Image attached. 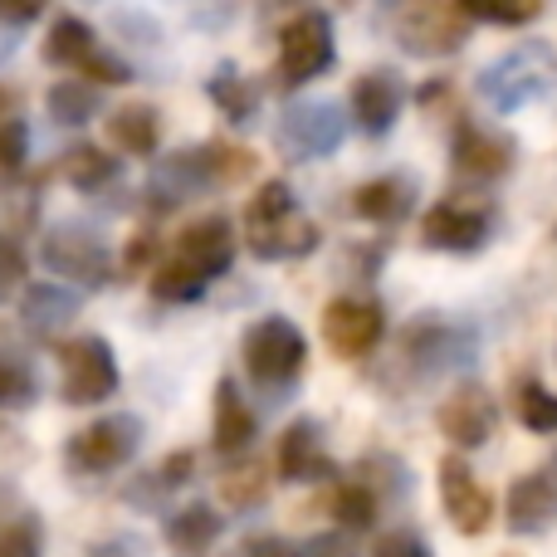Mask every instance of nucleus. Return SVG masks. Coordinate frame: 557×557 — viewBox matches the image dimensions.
Here are the masks:
<instances>
[{
	"mask_svg": "<svg viewBox=\"0 0 557 557\" xmlns=\"http://www.w3.org/2000/svg\"><path fill=\"white\" fill-rule=\"evenodd\" d=\"M39 10H45V0H0V20H10V25H29Z\"/></svg>",
	"mask_w": 557,
	"mask_h": 557,
	"instance_id": "c03bdc74",
	"label": "nucleus"
},
{
	"mask_svg": "<svg viewBox=\"0 0 557 557\" xmlns=\"http://www.w3.org/2000/svg\"><path fill=\"white\" fill-rule=\"evenodd\" d=\"M372 557H431V548H425L421 533H411V529H392L382 543H376V553H372Z\"/></svg>",
	"mask_w": 557,
	"mask_h": 557,
	"instance_id": "79ce46f5",
	"label": "nucleus"
},
{
	"mask_svg": "<svg viewBox=\"0 0 557 557\" xmlns=\"http://www.w3.org/2000/svg\"><path fill=\"white\" fill-rule=\"evenodd\" d=\"M211 441L221 455H245L255 441V411L245 406L240 386L231 376L215 382V425H211Z\"/></svg>",
	"mask_w": 557,
	"mask_h": 557,
	"instance_id": "aec40b11",
	"label": "nucleus"
},
{
	"mask_svg": "<svg viewBox=\"0 0 557 557\" xmlns=\"http://www.w3.org/2000/svg\"><path fill=\"white\" fill-rule=\"evenodd\" d=\"M386 333V313L372 298H333L323 308V337L337 357H367Z\"/></svg>",
	"mask_w": 557,
	"mask_h": 557,
	"instance_id": "9d476101",
	"label": "nucleus"
},
{
	"mask_svg": "<svg viewBox=\"0 0 557 557\" xmlns=\"http://www.w3.org/2000/svg\"><path fill=\"white\" fill-rule=\"evenodd\" d=\"M191 474H196V455L191 450H176V455H166L157 474H143V480L127 490V499H133L137 509H152V504H162L166 494L186 490V484H191Z\"/></svg>",
	"mask_w": 557,
	"mask_h": 557,
	"instance_id": "bb28decb",
	"label": "nucleus"
},
{
	"mask_svg": "<svg viewBox=\"0 0 557 557\" xmlns=\"http://www.w3.org/2000/svg\"><path fill=\"white\" fill-rule=\"evenodd\" d=\"M137 450H143V421L133 411H113V416H98L88 431H78L69 441L64 460L74 474H113Z\"/></svg>",
	"mask_w": 557,
	"mask_h": 557,
	"instance_id": "39448f33",
	"label": "nucleus"
},
{
	"mask_svg": "<svg viewBox=\"0 0 557 557\" xmlns=\"http://www.w3.org/2000/svg\"><path fill=\"white\" fill-rule=\"evenodd\" d=\"M206 284H211V278L196 274L186 260H166L162 270L152 274V298H162V304H196V298L206 294Z\"/></svg>",
	"mask_w": 557,
	"mask_h": 557,
	"instance_id": "473e14b6",
	"label": "nucleus"
},
{
	"mask_svg": "<svg viewBox=\"0 0 557 557\" xmlns=\"http://www.w3.org/2000/svg\"><path fill=\"white\" fill-rule=\"evenodd\" d=\"M304 557H357V553H352V543H347V533H318L304 548Z\"/></svg>",
	"mask_w": 557,
	"mask_h": 557,
	"instance_id": "37998d69",
	"label": "nucleus"
},
{
	"mask_svg": "<svg viewBox=\"0 0 557 557\" xmlns=\"http://www.w3.org/2000/svg\"><path fill=\"white\" fill-rule=\"evenodd\" d=\"M240 357H245L250 376L264 386V392H288V386L298 382V372H304V362H308V337L294 318L270 313L245 333Z\"/></svg>",
	"mask_w": 557,
	"mask_h": 557,
	"instance_id": "f03ea898",
	"label": "nucleus"
},
{
	"mask_svg": "<svg viewBox=\"0 0 557 557\" xmlns=\"http://www.w3.org/2000/svg\"><path fill=\"white\" fill-rule=\"evenodd\" d=\"M221 513L211 509V504H191V509L172 513L166 519V543H172L176 557H206L211 553V543L221 539Z\"/></svg>",
	"mask_w": 557,
	"mask_h": 557,
	"instance_id": "393cba45",
	"label": "nucleus"
},
{
	"mask_svg": "<svg viewBox=\"0 0 557 557\" xmlns=\"http://www.w3.org/2000/svg\"><path fill=\"white\" fill-rule=\"evenodd\" d=\"M421 240H425V250H441V255H474L490 240V215H484L480 206L441 201L425 211Z\"/></svg>",
	"mask_w": 557,
	"mask_h": 557,
	"instance_id": "f8f14e48",
	"label": "nucleus"
},
{
	"mask_svg": "<svg viewBox=\"0 0 557 557\" xmlns=\"http://www.w3.org/2000/svg\"><path fill=\"white\" fill-rule=\"evenodd\" d=\"M78 313V294L59 284H25V298H20V323L29 333H54V327L74 323Z\"/></svg>",
	"mask_w": 557,
	"mask_h": 557,
	"instance_id": "5701e85b",
	"label": "nucleus"
},
{
	"mask_svg": "<svg viewBox=\"0 0 557 557\" xmlns=\"http://www.w3.org/2000/svg\"><path fill=\"white\" fill-rule=\"evenodd\" d=\"M78 74H88V84H127V78H133V69H127V59L94 49V54L78 64Z\"/></svg>",
	"mask_w": 557,
	"mask_h": 557,
	"instance_id": "a19ab883",
	"label": "nucleus"
},
{
	"mask_svg": "<svg viewBox=\"0 0 557 557\" xmlns=\"http://www.w3.org/2000/svg\"><path fill=\"white\" fill-rule=\"evenodd\" d=\"M108 143L127 157H152L157 143H162V117L147 103H127L108 117Z\"/></svg>",
	"mask_w": 557,
	"mask_h": 557,
	"instance_id": "b1692460",
	"label": "nucleus"
},
{
	"mask_svg": "<svg viewBox=\"0 0 557 557\" xmlns=\"http://www.w3.org/2000/svg\"><path fill=\"white\" fill-rule=\"evenodd\" d=\"M450 162H455V172L470 176V182H499V176L513 172V137L494 133V127H480V123H460L455 127Z\"/></svg>",
	"mask_w": 557,
	"mask_h": 557,
	"instance_id": "ddd939ff",
	"label": "nucleus"
},
{
	"mask_svg": "<svg viewBox=\"0 0 557 557\" xmlns=\"http://www.w3.org/2000/svg\"><path fill=\"white\" fill-rule=\"evenodd\" d=\"M347 103H352V123L362 127L367 137H382V133H392L396 117H401L406 88L392 69H372V74H362L352 84V98H347Z\"/></svg>",
	"mask_w": 557,
	"mask_h": 557,
	"instance_id": "dca6fc26",
	"label": "nucleus"
},
{
	"mask_svg": "<svg viewBox=\"0 0 557 557\" xmlns=\"http://www.w3.org/2000/svg\"><path fill=\"white\" fill-rule=\"evenodd\" d=\"M494 425H499V406H494V396L484 392L480 382H465L460 392L445 396L441 431H445L450 445H460V450H480V445L494 435Z\"/></svg>",
	"mask_w": 557,
	"mask_h": 557,
	"instance_id": "4468645a",
	"label": "nucleus"
},
{
	"mask_svg": "<svg viewBox=\"0 0 557 557\" xmlns=\"http://www.w3.org/2000/svg\"><path fill=\"white\" fill-rule=\"evenodd\" d=\"M333 513H337V523H343V529H352V533L372 529V523H376V494L367 490L362 480L343 484V490H337V499H333Z\"/></svg>",
	"mask_w": 557,
	"mask_h": 557,
	"instance_id": "c9c22d12",
	"label": "nucleus"
},
{
	"mask_svg": "<svg viewBox=\"0 0 557 557\" xmlns=\"http://www.w3.org/2000/svg\"><path fill=\"white\" fill-rule=\"evenodd\" d=\"M10 103H15V94H10V88L0 84V113H10Z\"/></svg>",
	"mask_w": 557,
	"mask_h": 557,
	"instance_id": "49530a36",
	"label": "nucleus"
},
{
	"mask_svg": "<svg viewBox=\"0 0 557 557\" xmlns=\"http://www.w3.org/2000/svg\"><path fill=\"white\" fill-rule=\"evenodd\" d=\"M557 74V54L543 39H523V45H513L509 54H499L490 69H480V78H474V88H480V98L494 108V113H519L523 103H533V98L548 94Z\"/></svg>",
	"mask_w": 557,
	"mask_h": 557,
	"instance_id": "f257e3e1",
	"label": "nucleus"
},
{
	"mask_svg": "<svg viewBox=\"0 0 557 557\" xmlns=\"http://www.w3.org/2000/svg\"><path fill=\"white\" fill-rule=\"evenodd\" d=\"M0 557H45V523L39 513H15L0 523Z\"/></svg>",
	"mask_w": 557,
	"mask_h": 557,
	"instance_id": "72a5a7b5",
	"label": "nucleus"
},
{
	"mask_svg": "<svg viewBox=\"0 0 557 557\" xmlns=\"http://www.w3.org/2000/svg\"><path fill=\"white\" fill-rule=\"evenodd\" d=\"M294 211H298V201H294V191H288V182H264L250 201V225L278 221V215H294Z\"/></svg>",
	"mask_w": 557,
	"mask_h": 557,
	"instance_id": "4c0bfd02",
	"label": "nucleus"
},
{
	"mask_svg": "<svg viewBox=\"0 0 557 557\" xmlns=\"http://www.w3.org/2000/svg\"><path fill=\"white\" fill-rule=\"evenodd\" d=\"M39 260H45V270L74 278L84 288H103L113 278V255L88 225H54L39 240Z\"/></svg>",
	"mask_w": 557,
	"mask_h": 557,
	"instance_id": "0eeeda50",
	"label": "nucleus"
},
{
	"mask_svg": "<svg viewBox=\"0 0 557 557\" xmlns=\"http://www.w3.org/2000/svg\"><path fill=\"white\" fill-rule=\"evenodd\" d=\"M401 357L421 376H445V372H470L480 362V337L474 327L450 323L445 313H421L401 337Z\"/></svg>",
	"mask_w": 557,
	"mask_h": 557,
	"instance_id": "7ed1b4c3",
	"label": "nucleus"
},
{
	"mask_svg": "<svg viewBox=\"0 0 557 557\" xmlns=\"http://www.w3.org/2000/svg\"><path fill=\"white\" fill-rule=\"evenodd\" d=\"M211 103L221 108L231 123H250L255 108H260V88H255L250 78H240L235 69H221V74L211 78Z\"/></svg>",
	"mask_w": 557,
	"mask_h": 557,
	"instance_id": "c756f323",
	"label": "nucleus"
},
{
	"mask_svg": "<svg viewBox=\"0 0 557 557\" xmlns=\"http://www.w3.org/2000/svg\"><path fill=\"white\" fill-rule=\"evenodd\" d=\"M519 421L533 435H553L557 431V392H548L543 382H523L519 386Z\"/></svg>",
	"mask_w": 557,
	"mask_h": 557,
	"instance_id": "f704fd0d",
	"label": "nucleus"
},
{
	"mask_svg": "<svg viewBox=\"0 0 557 557\" xmlns=\"http://www.w3.org/2000/svg\"><path fill=\"white\" fill-rule=\"evenodd\" d=\"M25 274H29V260L25 250H20L10 235H0V308L10 304V298L25 288Z\"/></svg>",
	"mask_w": 557,
	"mask_h": 557,
	"instance_id": "58836bf2",
	"label": "nucleus"
},
{
	"mask_svg": "<svg viewBox=\"0 0 557 557\" xmlns=\"http://www.w3.org/2000/svg\"><path fill=\"white\" fill-rule=\"evenodd\" d=\"M509 529L513 533H543L557 523V455L548 465H539L533 474L509 484Z\"/></svg>",
	"mask_w": 557,
	"mask_h": 557,
	"instance_id": "2eb2a0df",
	"label": "nucleus"
},
{
	"mask_svg": "<svg viewBox=\"0 0 557 557\" xmlns=\"http://www.w3.org/2000/svg\"><path fill=\"white\" fill-rule=\"evenodd\" d=\"M64 176H69V186H74V191H103V186L117 182V157L103 152V147H88L84 143V147H74V152H69Z\"/></svg>",
	"mask_w": 557,
	"mask_h": 557,
	"instance_id": "c85d7f7f",
	"label": "nucleus"
},
{
	"mask_svg": "<svg viewBox=\"0 0 557 557\" xmlns=\"http://www.w3.org/2000/svg\"><path fill=\"white\" fill-rule=\"evenodd\" d=\"M25 152H29V127L20 117H0V172L25 166Z\"/></svg>",
	"mask_w": 557,
	"mask_h": 557,
	"instance_id": "ea45409f",
	"label": "nucleus"
},
{
	"mask_svg": "<svg viewBox=\"0 0 557 557\" xmlns=\"http://www.w3.org/2000/svg\"><path fill=\"white\" fill-rule=\"evenodd\" d=\"M318 240H323V231H318L313 221H304V215H278V221H260L250 225V250L255 260H304V255L318 250Z\"/></svg>",
	"mask_w": 557,
	"mask_h": 557,
	"instance_id": "6ab92c4d",
	"label": "nucleus"
},
{
	"mask_svg": "<svg viewBox=\"0 0 557 557\" xmlns=\"http://www.w3.org/2000/svg\"><path fill=\"white\" fill-rule=\"evenodd\" d=\"M441 509H445V519H450L460 533H470V539L490 529V519H494L490 490L474 480V470L460 460V455L441 460Z\"/></svg>",
	"mask_w": 557,
	"mask_h": 557,
	"instance_id": "9b49d317",
	"label": "nucleus"
},
{
	"mask_svg": "<svg viewBox=\"0 0 557 557\" xmlns=\"http://www.w3.org/2000/svg\"><path fill=\"white\" fill-rule=\"evenodd\" d=\"M64 401L69 406H103L117 392V352L98 333H78L74 343H64Z\"/></svg>",
	"mask_w": 557,
	"mask_h": 557,
	"instance_id": "423d86ee",
	"label": "nucleus"
},
{
	"mask_svg": "<svg viewBox=\"0 0 557 557\" xmlns=\"http://www.w3.org/2000/svg\"><path fill=\"white\" fill-rule=\"evenodd\" d=\"M39 396V382L25 372L20 362H10V357H0V411H20V406H29Z\"/></svg>",
	"mask_w": 557,
	"mask_h": 557,
	"instance_id": "e433bc0d",
	"label": "nucleus"
},
{
	"mask_svg": "<svg viewBox=\"0 0 557 557\" xmlns=\"http://www.w3.org/2000/svg\"><path fill=\"white\" fill-rule=\"evenodd\" d=\"M333 474V460H327L323 445V425L318 421H294L284 435H278V480L284 484H313Z\"/></svg>",
	"mask_w": 557,
	"mask_h": 557,
	"instance_id": "a211bd4d",
	"label": "nucleus"
},
{
	"mask_svg": "<svg viewBox=\"0 0 557 557\" xmlns=\"http://www.w3.org/2000/svg\"><path fill=\"white\" fill-rule=\"evenodd\" d=\"M337 59L333 45V20L323 10H304L284 25L278 35V84L284 88H304L313 78H323Z\"/></svg>",
	"mask_w": 557,
	"mask_h": 557,
	"instance_id": "20e7f679",
	"label": "nucleus"
},
{
	"mask_svg": "<svg viewBox=\"0 0 557 557\" xmlns=\"http://www.w3.org/2000/svg\"><path fill=\"white\" fill-rule=\"evenodd\" d=\"M465 20L474 25H509V29H523L543 15V0H455Z\"/></svg>",
	"mask_w": 557,
	"mask_h": 557,
	"instance_id": "cd10ccee",
	"label": "nucleus"
},
{
	"mask_svg": "<svg viewBox=\"0 0 557 557\" xmlns=\"http://www.w3.org/2000/svg\"><path fill=\"white\" fill-rule=\"evenodd\" d=\"M94 25L84 15H59L45 35V59L59 69H78L88 54H94Z\"/></svg>",
	"mask_w": 557,
	"mask_h": 557,
	"instance_id": "a878e982",
	"label": "nucleus"
},
{
	"mask_svg": "<svg viewBox=\"0 0 557 557\" xmlns=\"http://www.w3.org/2000/svg\"><path fill=\"white\" fill-rule=\"evenodd\" d=\"M343 137H347V113L337 103H323V98L294 103L278 117V147H284L288 157H298V162H308V157H333L337 147H343Z\"/></svg>",
	"mask_w": 557,
	"mask_h": 557,
	"instance_id": "6e6552de",
	"label": "nucleus"
},
{
	"mask_svg": "<svg viewBox=\"0 0 557 557\" xmlns=\"http://www.w3.org/2000/svg\"><path fill=\"white\" fill-rule=\"evenodd\" d=\"M416 206V182L411 176H376V182L357 186L352 191V211L372 225H396L406 221Z\"/></svg>",
	"mask_w": 557,
	"mask_h": 557,
	"instance_id": "412c9836",
	"label": "nucleus"
},
{
	"mask_svg": "<svg viewBox=\"0 0 557 557\" xmlns=\"http://www.w3.org/2000/svg\"><path fill=\"white\" fill-rule=\"evenodd\" d=\"M176 260H186L196 274L206 278H221L235 264V225L225 215H201L182 231L176 240Z\"/></svg>",
	"mask_w": 557,
	"mask_h": 557,
	"instance_id": "f3484780",
	"label": "nucleus"
},
{
	"mask_svg": "<svg viewBox=\"0 0 557 557\" xmlns=\"http://www.w3.org/2000/svg\"><path fill=\"white\" fill-rule=\"evenodd\" d=\"M215 182V162H211V143L206 147H182V152H166L162 162H157L152 182H147V196H152L162 211H172V206L191 201V196L211 191Z\"/></svg>",
	"mask_w": 557,
	"mask_h": 557,
	"instance_id": "1a4fd4ad",
	"label": "nucleus"
},
{
	"mask_svg": "<svg viewBox=\"0 0 557 557\" xmlns=\"http://www.w3.org/2000/svg\"><path fill=\"white\" fill-rule=\"evenodd\" d=\"M357 480L376 494V504H382V494L386 499H411V470H406L396 455H367V460L357 465Z\"/></svg>",
	"mask_w": 557,
	"mask_h": 557,
	"instance_id": "7c9ffc66",
	"label": "nucleus"
},
{
	"mask_svg": "<svg viewBox=\"0 0 557 557\" xmlns=\"http://www.w3.org/2000/svg\"><path fill=\"white\" fill-rule=\"evenodd\" d=\"M240 557H304V553H298L294 543H284V539H255Z\"/></svg>",
	"mask_w": 557,
	"mask_h": 557,
	"instance_id": "a18cd8bd",
	"label": "nucleus"
},
{
	"mask_svg": "<svg viewBox=\"0 0 557 557\" xmlns=\"http://www.w3.org/2000/svg\"><path fill=\"white\" fill-rule=\"evenodd\" d=\"M401 45L411 49V54H425V59L450 54V49L465 45V25L450 20L445 10L425 5V10H416L411 20H401Z\"/></svg>",
	"mask_w": 557,
	"mask_h": 557,
	"instance_id": "4be33fe9",
	"label": "nucleus"
},
{
	"mask_svg": "<svg viewBox=\"0 0 557 557\" xmlns=\"http://www.w3.org/2000/svg\"><path fill=\"white\" fill-rule=\"evenodd\" d=\"M45 103H49V113H54V123L78 127V123H88V117L98 113V88L84 84V78H64V84L49 88Z\"/></svg>",
	"mask_w": 557,
	"mask_h": 557,
	"instance_id": "2f4dec72",
	"label": "nucleus"
}]
</instances>
